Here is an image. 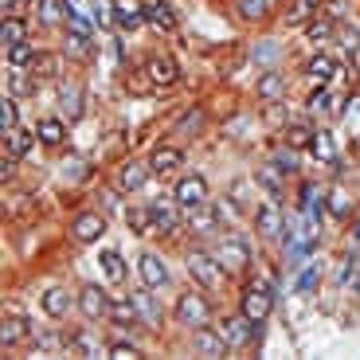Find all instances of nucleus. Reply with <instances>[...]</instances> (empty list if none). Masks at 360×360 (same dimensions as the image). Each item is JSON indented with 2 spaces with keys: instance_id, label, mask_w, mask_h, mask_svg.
Instances as JSON below:
<instances>
[{
  "instance_id": "nucleus-1",
  "label": "nucleus",
  "mask_w": 360,
  "mask_h": 360,
  "mask_svg": "<svg viewBox=\"0 0 360 360\" xmlns=\"http://www.w3.org/2000/svg\"><path fill=\"white\" fill-rule=\"evenodd\" d=\"M172 317H176V325H184V329H200V325L212 321V302H207L204 294H196V290H188V294L176 297Z\"/></svg>"
},
{
  "instance_id": "nucleus-2",
  "label": "nucleus",
  "mask_w": 360,
  "mask_h": 360,
  "mask_svg": "<svg viewBox=\"0 0 360 360\" xmlns=\"http://www.w3.org/2000/svg\"><path fill=\"white\" fill-rule=\"evenodd\" d=\"M188 274L196 278V286L204 290H219L224 286V262L207 251H192L188 255Z\"/></svg>"
},
{
  "instance_id": "nucleus-3",
  "label": "nucleus",
  "mask_w": 360,
  "mask_h": 360,
  "mask_svg": "<svg viewBox=\"0 0 360 360\" xmlns=\"http://www.w3.org/2000/svg\"><path fill=\"white\" fill-rule=\"evenodd\" d=\"M270 309H274V294H270V286H247L243 294H239V314L251 317L255 325H262L270 317Z\"/></svg>"
},
{
  "instance_id": "nucleus-4",
  "label": "nucleus",
  "mask_w": 360,
  "mask_h": 360,
  "mask_svg": "<svg viewBox=\"0 0 360 360\" xmlns=\"http://www.w3.org/2000/svg\"><path fill=\"white\" fill-rule=\"evenodd\" d=\"M172 200H176L180 207H188V212L204 207L207 204V180L204 176H180L176 188H172Z\"/></svg>"
},
{
  "instance_id": "nucleus-5",
  "label": "nucleus",
  "mask_w": 360,
  "mask_h": 360,
  "mask_svg": "<svg viewBox=\"0 0 360 360\" xmlns=\"http://www.w3.org/2000/svg\"><path fill=\"white\" fill-rule=\"evenodd\" d=\"M71 235H75V243H98L106 235V216L102 212H79L71 219Z\"/></svg>"
},
{
  "instance_id": "nucleus-6",
  "label": "nucleus",
  "mask_w": 360,
  "mask_h": 360,
  "mask_svg": "<svg viewBox=\"0 0 360 360\" xmlns=\"http://www.w3.org/2000/svg\"><path fill=\"white\" fill-rule=\"evenodd\" d=\"M219 333H224V341H227V349H243V345H251V337H255V321L251 317H227V321H219Z\"/></svg>"
},
{
  "instance_id": "nucleus-7",
  "label": "nucleus",
  "mask_w": 360,
  "mask_h": 360,
  "mask_svg": "<svg viewBox=\"0 0 360 360\" xmlns=\"http://www.w3.org/2000/svg\"><path fill=\"white\" fill-rule=\"evenodd\" d=\"M137 270H141V282H145V290H161V286H169V266H165V259L161 255H141L137 259Z\"/></svg>"
},
{
  "instance_id": "nucleus-8",
  "label": "nucleus",
  "mask_w": 360,
  "mask_h": 360,
  "mask_svg": "<svg viewBox=\"0 0 360 360\" xmlns=\"http://www.w3.org/2000/svg\"><path fill=\"white\" fill-rule=\"evenodd\" d=\"M79 309L86 321H102L110 314V297L102 294V286H82L79 290Z\"/></svg>"
},
{
  "instance_id": "nucleus-9",
  "label": "nucleus",
  "mask_w": 360,
  "mask_h": 360,
  "mask_svg": "<svg viewBox=\"0 0 360 360\" xmlns=\"http://www.w3.org/2000/svg\"><path fill=\"white\" fill-rule=\"evenodd\" d=\"M192 349L200 352V356H227V341L219 329H207V325H200V329H192Z\"/></svg>"
},
{
  "instance_id": "nucleus-10",
  "label": "nucleus",
  "mask_w": 360,
  "mask_h": 360,
  "mask_svg": "<svg viewBox=\"0 0 360 360\" xmlns=\"http://www.w3.org/2000/svg\"><path fill=\"white\" fill-rule=\"evenodd\" d=\"M216 259L224 262V270H243L247 262H251V247H247L243 239H224V243L216 247Z\"/></svg>"
},
{
  "instance_id": "nucleus-11",
  "label": "nucleus",
  "mask_w": 360,
  "mask_h": 360,
  "mask_svg": "<svg viewBox=\"0 0 360 360\" xmlns=\"http://www.w3.org/2000/svg\"><path fill=\"white\" fill-rule=\"evenodd\" d=\"M149 165H141V161H126L122 165V172H117V188L122 192H137V188H145V180H149Z\"/></svg>"
},
{
  "instance_id": "nucleus-12",
  "label": "nucleus",
  "mask_w": 360,
  "mask_h": 360,
  "mask_svg": "<svg viewBox=\"0 0 360 360\" xmlns=\"http://www.w3.org/2000/svg\"><path fill=\"white\" fill-rule=\"evenodd\" d=\"M145 75H149V82H157V86H172L176 82V63H172L169 55H153L149 63H145Z\"/></svg>"
},
{
  "instance_id": "nucleus-13",
  "label": "nucleus",
  "mask_w": 360,
  "mask_h": 360,
  "mask_svg": "<svg viewBox=\"0 0 360 360\" xmlns=\"http://www.w3.org/2000/svg\"><path fill=\"white\" fill-rule=\"evenodd\" d=\"M255 227H259V235L274 239V235L282 231V207L278 204H262L259 212H255Z\"/></svg>"
},
{
  "instance_id": "nucleus-14",
  "label": "nucleus",
  "mask_w": 360,
  "mask_h": 360,
  "mask_svg": "<svg viewBox=\"0 0 360 360\" xmlns=\"http://www.w3.org/2000/svg\"><path fill=\"white\" fill-rule=\"evenodd\" d=\"M145 20H149L157 32H172V27H176V12H172L165 0H149V4H145Z\"/></svg>"
},
{
  "instance_id": "nucleus-15",
  "label": "nucleus",
  "mask_w": 360,
  "mask_h": 360,
  "mask_svg": "<svg viewBox=\"0 0 360 360\" xmlns=\"http://www.w3.org/2000/svg\"><path fill=\"white\" fill-rule=\"evenodd\" d=\"M255 90H259V98H262V102H278L282 94H286V75H278V71H266V75H259V82H255Z\"/></svg>"
},
{
  "instance_id": "nucleus-16",
  "label": "nucleus",
  "mask_w": 360,
  "mask_h": 360,
  "mask_svg": "<svg viewBox=\"0 0 360 360\" xmlns=\"http://www.w3.org/2000/svg\"><path fill=\"white\" fill-rule=\"evenodd\" d=\"M110 321L114 325H122V329H129V325H137L141 321V309H137V302H126V297H114L110 302Z\"/></svg>"
},
{
  "instance_id": "nucleus-17",
  "label": "nucleus",
  "mask_w": 360,
  "mask_h": 360,
  "mask_svg": "<svg viewBox=\"0 0 360 360\" xmlns=\"http://www.w3.org/2000/svg\"><path fill=\"white\" fill-rule=\"evenodd\" d=\"M153 207V227L161 235H172V231H180V216L172 212V204H165V196L157 200V204H149Z\"/></svg>"
},
{
  "instance_id": "nucleus-18",
  "label": "nucleus",
  "mask_w": 360,
  "mask_h": 360,
  "mask_svg": "<svg viewBox=\"0 0 360 360\" xmlns=\"http://www.w3.org/2000/svg\"><path fill=\"white\" fill-rule=\"evenodd\" d=\"M180 165H184V153L172 149V145H161V149L149 157V169L153 172H172V169H180Z\"/></svg>"
},
{
  "instance_id": "nucleus-19",
  "label": "nucleus",
  "mask_w": 360,
  "mask_h": 360,
  "mask_svg": "<svg viewBox=\"0 0 360 360\" xmlns=\"http://www.w3.org/2000/svg\"><path fill=\"white\" fill-rule=\"evenodd\" d=\"M114 12H117V24L129 27V32L145 24V8H141V4H134V0H114Z\"/></svg>"
},
{
  "instance_id": "nucleus-20",
  "label": "nucleus",
  "mask_w": 360,
  "mask_h": 360,
  "mask_svg": "<svg viewBox=\"0 0 360 360\" xmlns=\"http://www.w3.org/2000/svg\"><path fill=\"white\" fill-rule=\"evenodd\" d=\"M98 266H102V274H106V282H114V286H117V282H126V262H122V255H117V251H110V247H106V251L98 255Z\"/></svg>"
},
{
  "instance_id": "nucleus-21",
  "label": "nucleus",
  "mask_w": 360,
  "mask_h": 360,
  "mask_svg": "<svg viewBox=\"0 0 360 360\" xmlns=\"http://www.w3.org/2000/svg\"><path fill=\"white\" fill-rule=\"evenodd\" d=\"M67 309H71V294H67V290H47L44 294V314L47 317H55V321H59V317H67Z\"/></svg>"
},
{
  "instance_id": "nucleus-22",
  "label": "nucleus",
  "mask_w": 360,
  "mask_h": 360,
  "mask_svg": "<svg viewBox=\"0 0 360 360\" xmlns=\"http://www.w3.org/2000/svg\"><path fill=\"white\" fill-rule=\"evenodd\" d=\"M321 4H325V0H294L290 12H286V24H309V20L321 12Z\"/></svg>"
},
{
  "instance_id": "nucleus-23",
  "label": "nucleus",
  "mask_w": 360,
  "mask_h": 360,
  "mask_svg": "<svg viewBox=\"0 0 360 360\" xmlns=\"http://www.w3.org/2000/svg\"><path fill=\"white\" fill-rule=\"evenodd\" d=\"M36 79H59L63 75V55H55V51H44V55H36Z\"/></svg>"
},
{
  "instance_id": "nucleus-24",
  "label": "nucleus",
  "mask_w": 360,
  "mask_h": 360,
  "mask_svg": "<svg viewBox=\"0 0 360 360\" xmlns=\"http://www.w3.org/2000/svg\"><path fill=\"white\" fill-rule=\"evenodd\" d=\"M36 134H39V141H44V145H63V137H67V126L59 122V117H39Z\"/></svg>"
},
{
  "instance_id": "nucleus-25",
  "label": "nucleus",
  "mask_w": 360,
  "mask_h": 360,
  "mask_svg": "<svg viewBox=\"0 0 360 360\" xmlns=\"http://www.w3.org/2000/svg\"><path fill=\"white\" fill-rule=\"evenodd\" d=\"M306 75H309L314 82H321V86H325V82H329V79L337 75V63L329 59V55H314V59L306 63Z\"/></svg>"
},
{
  "instance_id": "nucleus-26",
  "label": "nucleus",
  "mask_w": 360,
  "mask_h": 360,
  "mask_svg": "<svg viewBox=\"0 0 360 360\" xmlns=\"http://www.w3.org/2000/svg\"><path fill=\"white\" fill-rule=\"evenodd\" d=\"M27 39V27L20 24V16H4V27H0V44H4V51L16 44H24Z\"/></svg>"
},
{
  "instance_id": "nucleus-27",
  "label": "nucleus",
  "mask_w": 360,
  "mask_h": 360,
  "mask_svg": "<svg viewBox=\"0 0 360 360\" xmlns=\"http://www.w3.org/2000/svg\"><path fill=\"white\" fill-rule=\"evenodd\" d=\"M126 224L134 227V235L157 231V227H153V207H129V212H126Z\"/></svg>"
},
{
  "instance_id": "nucleus-28",
  "label": "nucleus",
  "mask_w": 360,
  "mask_h": 360,
  "mask_svg": "<svg viewBox=\"0 0 360 360\" xmlns=\"http://www.w3.org/2000/svg\"><path fill=\"white\" fill-rule=\"evenodd\" d=\"M235 12H239V20L255 24V20H262L270 12V0H235Z\"/></svg>"
},
{
  "instance_id": "nucleus-29",
  "label": "nucleus",
  "mask_w": 360,
  "mask_h": 360,
  "mask_svg": "<svg viewBox=\"0 0 360 360\" xmlns=\"http://www.w3.org/2000/svg\"><path fill=\"white\" fill-rule=\"evenodd\" d=\"M27 337V321H20V317H12V321L0 325V345L4 349H12V345H20Z\"/></svg>"
},
{
  "instance_id": "nucleus-30",
  "label": "nucleus",
  "mask_w": 360,
  "mask_h": 360,
  "mask_svg": "<svg viewBox=\"0 0 360 360\" xmlns=\"http://www.w3.org/2000/svg\"><path fill=\"white\" fill-rule=\"evenodd\" d=\"M59 102H63V114L71 117V122H79V117H82V90L79 86H63Z\"/></svg>"
},
{
  "instance_id": "nucleus-31",
  "label": "nucleus",
  "mask_w": 360,
  "mask_h": 360,
  "mask_svg": "<svg viewBox=\"0 0 360 360\" xmlns=\"http://www.w3.org/2000/svg\"><path fill=\"white\" fill-rule=\"evenodd\" d=\"M309 149H314V157H321V161L337 165V145H333V134H321V129H317V134H314V145H309Z\"/></svg>"
},
{
  "instance_id": "nucleus-32",
  "label": "nucleus",
  "mask_w": 360,
  "mask_h": 360,
  "mask_svg": "<svg viewBox=\"0 0 360 360\" xmlns=\"http://www.w3.org/2000/svg\"><path fill=\"white\" fill-rule=\"evenodd\" d=\"M71 349L79 352V356H86V360H98L102 356V345L94 341V337H86V333H75L71 337Z\"/></svg>"
},
{
  "instance_id": "nucleus-33",
  "label": "nucleus",
  "mask_w": 360,
  "mask_h": 360,
  "mask_svg": "<svg viewBox=\"0 0 360 360\" xmlns=\"http://www.w3.org/2000/svg\"><path fill=\"white\" fill-rule=\"evenodd\" d=\"M4 149H12V157H24L27 149H32V134H24V129H8V134H4Z\"/></svg>"
},
{
  "instance_id": "nucleus-34",
  "label": "nucleus",
  "mask_w": 360,
  "mask_h": 360,
  "mask_svg": "<svg viewBox=\"0 0 360 360\" xmlns=\"http://www.w3.org/2000/svg\"><path fill=\"white\" fill-rule=\"evenodd\" d=\"M314 134H317V129L290 126V129H286V145H290V149H309V145H314Z\"/></svg>"
},
{
  "instance_id": "nucleus-35",
  "label": "nucleus",
  "mask_w": 360,
  "mask_h": 360,
  "mask_svg": "<svg viewBox=\"0 0 360 360\" xmlns=\"http://www.w3.org/2000/svg\"><path fill=\"white\" fill-rule=\"evenodd\" d=\"M4 55H8V63H12V67H24V63H32V59H36V47H32V44L24 39V44L8 47Z\"/></svg>"
},
{
  "instance_id": "nucleus-36",
  "label": "nucleus",
  "mask_w": 360,
  "mask_h": 360,
  "mask_svg": "<svg viewBox=\"0 0 360 360\" xmlns=\"http://www.w3.org/2000/svg\"><path fill=\"white\" fill-rule=\"evenodd\" d=\"M16 117H20L16 98H12V94H4V102H0V126H4V134H8V129H16Z\"/></svg>"
},
{
  "instance_id": "nucleus-37",
  "label": "nucleus",
  "mask_w": 360,
  "mask_h": 360,
  "mask_svg": "<svg viewBox=\"0 0 360 360\" xmlns=\"http://www.w3.org/2000/svg\"><path fill=\"white\" fill-rule=\"evenodd\" d=\"M251 59H255V63H274V59H278V44H274V39H262V44H255V47H251Z\"/></svg>"
},
{
  "instance_id": "nucleus-38",
  "label": "nucleus",
  "mask_w": 360,
  "mask_h": 360,
  "mask_svg": "<svg viewBox=\"0 0 360 360\" xmlns=\"http://www.w3.org/2000/svg\"><path fill=\"white\" fill-rule=\"evenodd\" d=\"M329 110H333V94H329V86L314 90V94H309V114H329Z\"/></svg>"
},
{
  "instance_id": "nucleus-39",
  "label": "nucleus",
  "mask_w": 360,
  "mask_h": 360,
  "mask_svg": "<svg viewBox=\"0 0 360 360\" xmlns=\"http://www.w3.org/2000/svg\"><path fill=\"white\" fill-rule=\"evenodd\" d=\"M259 180L266 184L270 192H274V196L282 192V169H278V165H262V169H259Z\"/></svg>"
},
{
  "instance_id": "nucleus-40",
  "label": "nucleus",
  "mask_w": 360,
  "mask_h": 360,
  "mask_svg": "<svg viewBox=\"0 0 360 360\" xmlns=\"http://www.w3.org/2000/svg\"><path fill=\"white\" fill-rule=\"evenodd\" d=\"M67 32H71V36H86L90 39V20L82 16V12L67 8Z\"/></svg>"
},
{
  "instance_id": "nucleus-41",
  "label": "nucleus",
  "mask_w": 360,
  "mask_h": 360,
  "mask_svg": "<svg viewBox=\"0 0 360 360\" xmlns=\"http://www.w3.org/2000/svg\"><path fill=\"white\" fill-rule=\"evenodd\" d=\"M114 20H117L114 4H110V0H94V24H98V27H110Z\"/></svg>"
},
{
  "instance_id": "nucleus-42",
  "label": "nucleus",
  "mask_w": 360,
  "mask_h": 360,
  "mask_svg": "<svg viewBox=\"0 0 360 360\" xmlns=\"http://www.w3.org/2000/svg\"><path fill=\"white\" fill-rule=\"evenodd\" d=\"M59 16H63V4L59 0H39V20L44 24H59Z\"/></svg>"
},
{
  "instance_id": "nucleus-43",
  "label": "nucleus",
  "mask_w": 360,
  "mask_h": 360,
  "mask_svg": "<svg viewBox=\"0 0 360 360\" xmlns=\"http://www.w3.org/2000/svg\"><path fill=\"white\" fill-rule=\"evenodd\" d=\"M306 32H309V39H314V44H325V39L333 36V20H314Z\"/></svg>"
},
{
  "instance_id": "nucleus-44",
  "label": "nucleus",
  "mask_w": 360,
  "mask_h": 360,
  "mask_svg": "<svg viewBox=\"0 0 360 360\" xmlns=\"http://www.w3.org/2000/svg\"><path fill=\"white\" fill-rule=\"evenodd\" d=\"M317 274H321V262L306 266L302 274H297V290H302V294H309V290H314V282H317Z\"/></svg>"
},
{
  "instance_id": "nucleus-45",
  "label": "nucleus",
  "mask_w": 360,
  "mask_h": 360,
  "mask_svg": "<svg viewBox=\"0 0 360 360\" xmlns=\"http://www.w3.org/2000/svg\"><path fill=\"white\" fill-rule=\"evenodd\" d=\"M110 356H114V360H134V356H141V349H137V345L117 341V345H110Z\"/></svg>"
},
{
  "instance_id": "nucleus-46",
  "label": "nucleus",
  "mask_w": 360,
  "mask_h": 360,
  "mask_svg": "<svg viewBox=\"0 0 360 360\" xmlns=\"http://www.w3.org/2000/svg\"><path fill=\"white\" fill-rule=\"evenodd\" d=\"M67 55H86V36H67Z\"/></svg>"
},
{
  "instance_id": "nucleus-47",
  "label": "nucleus",
  "mask_w": 360,
  "mask_h": 360,
  "mask_svg": "<svg viewBox=\"0 0 360 360\" xmlns=\"http://www.w3.org/2000/svg\"><path fill=\"white\" fill-rule=\"evenodd\" d=\"M134 302H137V309L145 314V321H157V309H153V302H149V297H145V294H137Z\"/></svg>"
},
{
  "instance_id": "nucleus-48",
  "label": "nucleus",
  "mask_w": 360,
  "mask_h": 360,
  "mask_svg": "<svg viewBox=\"0 0 360 360\" xmlns=\"http://www.w3.org/2000/svg\"><path fill=\"white\" fill-rule=\"evenodd\" d=\"M341 44L349 47V51H356V47H360V32H349V27H341Z\"/></svg>"
},
{
  "instance_id": "nucleus-49",
  "label": "nucleus",
  "mask_w": 360,
  "mask_h": 360,
  "mask_svg": "<svg viewBox=\"0 0 360 360\" xmlns=\"http://www.w3.org/2000/svg\"><path fill=\"white\" fill-rule=\"evenodd\" d=\"M12 90H16V94H27V90H32V79H24V75H12Z\"/></svg>"
},
{
  "instance_id": "nucleus-50",
  "label": "nucleus",
  "mask_w": 360,
  "mask_h": 360,
  "mask_svg": "<svg viewBox=\"0 0 360 360\" xmlns=\"http://www.w3.org/2000/svg\"><path fill=\"white\" fill-rule=\"evenodd\" d=\"M349 106H352V110L345 114V122H349V126H360V98H352Z\"/></svg>"
},
{
  "instance_id": "nucleus-51",
  "label": "nucleus",
  "mask_w": 360,
  "mask_h": 360,
  "mask_svg": "<svg viewBox=\"0 0 360 360\" xmlns=\"http://www.w3.org/2000/svg\"><path fill=\"white\" fill-rule=\"evenodd\" d=\"M4 4V16H20V8H24V0H0Z\"/></svg>"
},
{
  "instance_id": "nucleus-52",
  "label": "nucleus",
  "mask_w": 360,
  "mask_h": 360,
  "mask_svg": "<svg viewBox=\"0 0 360 360\" xmlns=\"http://www.w3.org/2000/svg\"><path fill=\"white\" fill-rule=\"evenodd\" d=\"M337 212V216H345V207H349V200H345V192H333V204H329Z\"/></svg>"
},
{
  "instance_id": "nucleus-53",
  "label": "nucleus",
  "mask_w": 360,
  "mask_h": 360,
  "mask_svg": "<svg viewBox=\"0 0 360 360\" xmlns=\"http://www.w3.org/2000/svg\"><path fill=\"white\" fill-rule=\"evenodd\" d=\"M82 176V161H67V180H79Z\"/></svg>"
},
{
  "instance_id": "nucleus-54",
  "label": "nucleus",
  "mask_w": 360,
  "mask_h": 360,
  "mask_svg": "<svg viewBox=\"0 0 360 360\" xmlns=\"http://www.w3.org/2000/svg\"><path fill=\"white\" fill-rule=\"evenodd\" d=\"M352 235H356V243H360V219H356V227H352Z\"/></svg>"
}]
</instances>
